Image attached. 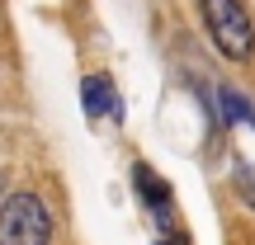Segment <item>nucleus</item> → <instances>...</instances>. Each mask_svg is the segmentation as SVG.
I'll list each match as a JSON object with an SVG mask.
<instances>
[{
    "label": "nucleus",
    "mask_w": 255,
    "mask_h": 245,
    "mask_svg": "<svg viewBox=\"0 0 255 245\" xmlns=\"http://www.w3.org/2000/svg\"><path fill=\"white\" fill-rule=\"evenodd\" d=\"M199 19H203V28H208L213 47H218L227 62H251L255 24H251L241 0H199Z\"/></svg>",
    "instance_id": "obj_1"
},
{
    "label": "nucleus",
    "mask_w": 255,
    "mask_h": 245,
    "mask_svg": "<svg viewBox=\"0 0 255 245\" xmlns=\"http://www.w3.org/2000/svg\"><path fill=\"white\" fill-rule=\"evenodd\" d=\"M0 245H52V212L38 193H9L0 203Z\"/></svg>",
    "instance_id": "obj_2"
},
{
    "label": "nucleus",
    "mask_w": 255,
    "mask_h": 245,
    "mask_svg": "<svg viewBox=\"0 0 255 245\" xmlns=\"http://www.w3.org/2000/svg\"><path fill=\"white\" fill-rule=\"evenodd\" d=\"M132 184H137V193H142V208L151 212L156 222H161V231L175 227V198H170V184H165L161 174L151 170V165H132Z\"/></svg>",
    "instance_id": "obj_3"
},
{
    "label": "nucleus",
    "mask_w": 255,
    "mask_h": 245,
    "mask_svg": "<svg viewBox=\"0 0 255 245\" xmlns=\"http://www.w3.org/2000/svg\"><path fill=\"white\" fill-rule=\"evenodd\" d=\"M81 104H85L90 118L123 123V99H119V90H114V81H109V76H100V71L81 81Z\"/></svg>",
    "instance_id": "obj_4"
},
{
    "label": "nucleus",
    "mask_w": 255,
    "mask_h": 245,
    "mask_svg": "<svg viewBox=\"0 0 255 245\" xmlns=\"http://www.w3.org/2000/svg\"><path fill=\"white\" fill-rule=\"evenodd\" d=\"M218 113H222V123H251L255 127V104L246 99L241 90H232V85H218Z\"/></svg>",
    "instance_id": "obj_5"
},
{
    "label": "nucleus",
    "mask_w": 255,
    "mask_h": 245,
    "mask_svg": "<svg viewBox=\"0 0 255 245\" xmlns=\"http://www.w3.org/2000/svg\"><path fill=\"white\" fill-rule=\"evenodd\" d=\"M237 189H246V203L255 208V174L246 170V165H241V170H237Z\"/></svg>",
    "instance_id": "obj_6"
},
{
    "label": "nucleus",
    "mask_w": 255,
    "mask_h": 245,
    "mask_svg": "<svg viewBox=\"0 0 255 245\" xmlns=\"http://www.w3.org/2000/svg\"><path fill=\"white\" fill-rule=\"evenodd\" d=\"M156 245H189V241L180 236V227H165V231H161V241H156Z\"/></svg>",
    "instance_id": "obj_7"
}]
</instances>
